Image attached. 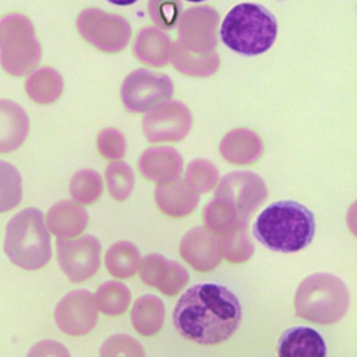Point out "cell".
<instances>
[{
    "label": "cell",
    "instance_id": "obj_33",
    "mask_svg": "<svg viewBox=\"0 0 357 357\" xmlns=\"http://www.w3.org/2000/svg\"><path fill=\"white\" fill-rule=\"evenodd\" d=\"M185 1H190V3H201V1H205V0H185Z\"/></svg>",
    "mask_w": 357,
    "mask_h": 357
},
{
    "label": "cell",
    "instance_id": "obj_15",
    "mask_svg": "<svg viewBox=\"0 0 357 357\" xmlns=\"http://www.w3.org/2000/svg\"><path fill=\"white\" fill-rule=\"evenodd\" d=\"M199 194L192 190L184 180L176 178L159 183L155 188V201L158 208L167 216L184 218L198 205Z\"/></svg>",
    "mask_w": 357,
    "mask_h": 357
},
{
    "label": "cell",
    "instance_id": "obj_20",
    "mask_svg": "<svg viewBox=\"0 0 357 357\" xmlns=\"http://www.w3.org/2000/svg\"><path fill=\"white\" fill-rule=\"evenodd\" d=\"M163 321L165 304L159 297L153 294H145L135 300L131 310V324L139 335H156L162 329Z\"/></svg>",
    "mask_w": 357,
    "mask_h": 357
},
{
    "label": "cell",
    "instance_id": "obj_28",
    "mask_svg": "<svg viewBox=\"0 0 357 357\" xmlns=\"http://www.w3.org/2000/svg\"><path fill=\"white\" fill-rule=\"evenodd\" d=\"M219 180V172L216 166L206 159L192 160L185 170L184 181L195 190L198 194L208 192L215 187Z\"/></svg>",
    "mask_w": 357,
    "mask_h": 357
},
{
    "label": "cell",
    "instance_id": "obj_32",
    "mask_svg": "<svg viewBox=\"0 0 357 357\" xmlns=\"http://www.w3.org/2000/svg\"><path fill=\"white\" fill-rule=\"evenodd\" d=\"M107 1L112 4H116V6H130V4L137 3L138 0H107Z\"/></svg>",
    "mask_w": 357,
    "mask_h": 357
},
{
    "label": "cell",
    "instance_id": "obj_23",
    "mask_svg": "<svg viewBox=\"0 0 357 357\" xmlns=\"http://www.w3.org/2000/svg\"><path fill=\"white\" fill-rule=\"evenodd\" d=\"M218 241L220 255L230 264H241L252 257L254 245L247 233V225L231 229Z\"/></svg>",
    "mask_w": 357,
    "mask_h": 357
},
{
    "label": "cell",
    "instance_id": "obj_24",
    "mask_svg": "<svg viewBox=\"0 0 357 357\" xmlns=\"http://www.w3.org/2000/svg\"><path fill=\"white\" fill-rule=\"evenodd\" d=\"M95 301L98 310H100L107 317H117L124 314L130 301L131 293L126 284L117 280H110L103 283L96 294Z\"/></svg>",
    "mask_w": 357,
    "mask_h": 357
},
{
    "label": "cell",
    "instance_id": "obj_11",
    "mask_svg": "<svg viewBox=\"0 0 357 357\" xmlns=\"http://www.w3.org/2000/svg\"><path fill=\"white\" fill-rule=\"evenodd\" d=\"M54 321L66 335L84 336L89 333L98 322L95 296L85 289L67 293L54 308Z\"/></svg>",
    "mask_w": 357,
    "mask_h": 357
},
{
    "label": "cell",
    "instance_id": "obj_1",
    "mask_svg": "<svg viewBox=\"0 0 357 357\" xmlns=\"http://www.w3.org/2000/svg\"><path fill=\"white\" fill-rule=\"evenodd\" d=\"M241 322L237 296L219 283H198L185 290L173 310L177 332L198 344L212 346L231 337Z\"/></svg>",
    "mask_w": 357,
    "mask_h": 357
},
{
    "label": "cell",
    "instance_id": "obj_27",
    "mask_svg": "<svg viewBox=\"0 0 357 357\" xmlns=\"http://www.w3.org/2000/svg\"><path fill=\"white\" fill-rule=\"evenodd\" d=\"M106 184L109 194L117 199L124 201L127 199L135 184L134 172L130 165L124 162H113L106 167Z\"/></svg>",
    "mask_w": 357,
    "mask_h": 357
},
{
    "label": "cell",
    "instance_id": "obj_29",
    "mask_svg": "<svg viewBox=\"0 0 357 357\" xmlns=\"http://www.w3.org/2000/svg\"><path fill=\"white\" fill-rule=\"evenodd\" d=\"M99 153L107 160L123 159L127 152V142L124 135L116 128H105L99 132L96 139Z\"/></svg>",
    "mask_w": 357,
    "mask_h": 357
},
{
    "label": "cell",
    "instance_id": "obj_26",
    "mask_svg": "<svg viewBox=\"0 0 357 357\" xmlns=\"http://www.w3.org/2000/svg\"><path fill=\"white\" fill-rule=\"evenodd\" d=\"M103 192V181L98 172L82 169L77 172L70 181V194L74 201L84 205L95 204Z\"/></svg>",
    "mask_w": 357,
    "mask_h": 357
},
{
    "label": "cell",
    "instance_id": "obj_7",
    "mask_svg": "<svg viewBox=\"0 0 357 357\" xmlns=\"http://www.w3.org/2000/svg\"><path fill=\"white\" fill-rule=\"evenodd\" d=\"M268 188L264 180L254 172L237 170L220 178L213 198L230 209L243 223L264 204Z\"/></svg>",
    "mask_w": 357,
    "mask_h": 357
},
{
    "label": "cell",
    "instance_id": "obj_6",
    "mask_svg": "<svg viewBox=\"0 0 357 357\" xmlns=\"http://www.w3.org/2000/svg\"><path fill=\"white\" fill-rule=\"evenodd\" d=\"M42 47L31 20L20 13L0 17V67L13 77H22L40 61Z\"/></svg>",
    "mask_w": 357,
    "mask_h": 357
},
{
    "label": "cell",
    "instance_id": "obj_13",
    "mask_svg": "<svg viewBox=\"0 0 357 357\" xmlns=\"http://www.w3.org/2000/svg\"><path fill=\"white\" fill-rule=\"evenodd\" d=\"M180 255L199 272L216 268L222 259L218 238L202 226L184 234L180 241Z\"/></svg>",
    "mask_w": 357,
    "mask_h": 357
},
{
    "label": "cell",
    "instance_id": "obj_4",
    "mask_svg": "<svg viewBox=\"0 0 357 357\" xmlns=\"http://www.w3.org/2000/svg\"><path fill=\"white\" fill-rule=\"evenodd\" d=\"M4 252L25 271L43 268L52 258V240L43 212L29 206L17 212L6 226Z\"/></svg>",
    "mask_w": 357,
    "mask_h": 357
},
{
    "label": "cell",
    "instance_id": "obj_2",
    "mask_svg": "<svg viewBox=\"0 0 357 357\" xmlns=\"http://www.w3.org/2000/svg\"><path fill=\"white\" fill-rule=\"evenodd\" d=\"M252 234L272 251L297 252L311 244L315 234V218L300 202L276 201L257 216Z\"/></svg>",
    "mask_w": 357,
    "mask_h": 357
},
{
    "label": "cell",
    "instance_id": "obj_3",
    "mask_svg": "<svg viewBox=\"0 0 357 357\" xmlns=\"http://www.w3.org/2000/svg\"><path fill=\"white\" fill-rule=\"evenodd\" d=\"M219 35L230 50L258 56L272 47L278 36V21L262 4L240 3L225 15Z\"/></svg>",
    "mask_w": 357,
    "mask_h": 357
},
{
    "label": "cell",
    "instance_id": "obj_19",
    "mask_svg": "<svg viewBox=\"0 0 357 357\" xmlns=\"http://www.w3.org/2000/svg\"><path fill=\"white\" fill-rule=\"evenodd\" d=\"M88 220V212L78 202L59 201L47 211L45 223L57 238H71L85 230Z\"/></svg>",
    "mask_w": 357,
    "mask_h": 357
},
{
    "label": "cell",
    "instance_id": "obj_18",
    "mask_svg": "<svg viewBox=\"0 0 357 357\" xmlns=\"http://www.w3.org/2000/svg\"><path fill=\"white\" fill-rule=\"evenodd\" d=\"M222 156L233 165L255 163L264 152L261 137L250 128H236L229 131L220 141Z\"/></svg>",
    "mask_w": 357,
    "mask_h": 357
},
{
    "label": "cell",
    "instance_id": "obj_21",
    "mask_svg": "<svg viewBox=\"0 0 357 357\" xmlns=\"http://www.w3.org/2000/svg\"><path fill=\"white\" fill-rule=\"evenodd\" d=\"M25 92L31 100L39 105L56 102L63 92V79L60 74L50 67H40L28 75Z\"/></svg>",
    "mask_w": 357,
    "mask_h": 357
},
{
    "label": "cell",
    "instance_id": "obj_25",
    "mask_svg": "<svg viewBox=\"0 0 357 357\" xmlns=\"http://www.w3.org/2000/svg\"><path fill=\"white\" fill-rule=\"evenodd\" d=\"M22 201V177L10 162L0 160V213L17 208Z\"/></svg>",
    "mask_w": 357,
    "mask_h": 357
},
{
    "label": "cell",
    "instance_id": "obj_8",
    "mask_svg": "<svg viewBox=\"0 0 357 357\" xmlns=\"http://www.w3.org/2000/svg\"><path fill=\"white\" fill-rule=\"evenodd\" d=\"M173 82L166 74L138 68L124 78L120 96L128 112L145 113L167 102L173 96Z\"/></svg>",
    "mask_w": 357,
    "mask_h": 357
},
{
    "label": "cell",
    "instance_id": "obj_14",
    "mask_svg": "<svg viewBox=\"0 0 357 357\" xmlns=\"http://www.w3.org/2000/svg\"><path fill=\"white\" fill-rule=\"evenodd\" d=\"M139 173L153 181L166 183L180 177L183 172L181 155L170 146L148 148L138 160Z\"/></svg>",
    "mask_w": 357,
    "mask_h": 357
},
{
    "label": "cell",
    "instance_id": "obj_30",
    "mask_svg": "<svg viewBox=\"0 0 357 357\" xmlns=\"http://www.w3.org/2000/svg\"><path fill=\"white\" fill-rule=\"evenodd\" d=\"M100 356H144L145 351L138 340L128 335H114L106 339L99 350Z\"/></svg>",
    "mask_w": 357,
    "mask_h": 357
},
{
    "label": "cell",
    "instance_id": "obj_12",
    "mask_svg": "<svg viewBox=\"0 0 357 357\" xmlns=\"http://www.w3.org/2000/svg\"><path fill=\"white\" fill-rule=\"evenodd\" d=\"M142 282L166 296L177 294L188 283V272L178 262L160 254L145 255L138 265Z\"/></svg>",
    "mask_w": 357,
    "mask_h": 357
},
{
    "label": "cell",
    "instance_id": "obj_31",
    "mask_svg": "<svg viewBox=\"0 0 357 357\" xmlns=\"http://www.w3.org/2000/svg\"><path fill=\"white\" fill-rule=\"evenodd\" d=\"M29 356H68V350L59 342L54 340H43L35 344L31 351L28 353Z\"/></svg>",
    "mask_w": 357,
    "mask_h": 357
},
{
    "label": "cell",
    "instance_id": "obj_22",
    "mask_svg": "<svg viewBox=\"0 0 357 357\" xmlns=\"http://www.w3.org/2000/svg\"><path fill=\"white\" fill-rule=\"evenodd\" d=\"M139 261V250L130 241L114 243L105 255V265L107 272L117 279L131 278L137 272Z\"/></svg>",
    "mask_w": 357,
    "mask_h": 357
},
{
    "label": "cell",
    "instance_id": "obj_16",
    "mask_svg": "<svg viewBox=\"0 0 357 357\" xmlns=\"http://www.w3.org/2000/svg\"><path fill=\"white\" fill-rule=\"evenodd\" d=\"M276 351L282 357H324L326 343L311 326H291L280 335Z\"/></svg>",
    "mask_w": 357,
    "mask_h": 357
},
{
    "label": "cell",
    "instance_id": "obj_5",
    "mask_svg": "<svg viewBox=\"0 0 357 357\" xmlns=\"http://www.w3.org/2000/svg\"><path fill=\"white\" fill-rule=\"evenodd\" d=\"M350 294L346 284L332 273L318 272L307 276L294 296L296 315L301 319L331 325L347 312Z\"/></svg>",
    "mask_w": 357,
    "mask_h": 357
},
{
    "label": "cell",
    "instance_id": "obj_17",
    "mask_svg": "<svg viewBox=\"0 0 357 357\" xmlns=\"http://www.w3.org/2000/svg\"><path fill=\"white\" fill-rule=\"evenodd\" d=\"M29 132L26 112L15 102L0 99V153H10L22 146Z\"/></svg>",
    "mask_w": 357,
    "mask_h": 357
},
{
    "label": "cell",
    "instance_id": "obj_9",
    "mask_svg": "<svg viewBox=\"0 0 357 357\" xmlns=\"http://www.w3.org/2000/svg\"><path fill=\"white\" fill-rule=\"evenodd\" d=\"M100 251L99 240L91 234L74 240L59 238L56 241L57 262L73 283H81L98 272Z\"/></svg>",
    "mask_w": 357,
    "mask_h": 357
},
{
    "label": "cell",
    "instance_id": "obj_10",
    "mask_svg": "<svg viewBox=\"0 0 357 357\" xmlns=\"http://www.w3.org/2000/svg\"><path fill=\"white\" fill-rule=\"evenodd\" d=\"M192 126L190 110L180 102H163L142 119V131L149 142H174L185 138Z\"/></svg>",
    "mask_w": 357,
    "mask_h": 357
}]
</instances>
